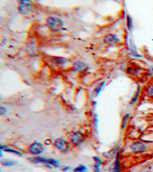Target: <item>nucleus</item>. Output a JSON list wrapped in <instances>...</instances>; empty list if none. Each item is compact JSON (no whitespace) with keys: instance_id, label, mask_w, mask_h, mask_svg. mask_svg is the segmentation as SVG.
<instances>
[{"instance_id":"obj_19","label":"nucleus","mask_w":153,"mask_h":172,"mask_svg":"<svg viewBox=\"0 0 153 172\" xmlns=\"http://www.w3.org/2000/svg\"><path fill=\"white\" fill-rule=\"evenodd\" d=\"M48 164H50V165L55 167V168H59V162L55 158H48Z\"/></svg>"},{"instance_id":"obj_4","label":"nucleus","mask_w":153,"mask_h":172,"mask_svg":"<svg viewBox=\"0 0 153 172\" xmlns=\"http://www.w3.org/2000/svg\"><path fill=\"white\" fill-rule=\"evenodd\" d=\"M44 150V148L43 145L42 143L38 142H33L31 145L29 147V149H28V152H29V154L32 155H35V156H38L40 154H42Z\"/></svg>"},{"instance_id":"obj_20","label":"nucleus","mask_w":153,"mask_h":172,"mask_svg":"<svg viewBox=\"0 0 153 172\" xmlns=\"http://www.w3.org/2000/svg\"><path fill=\"white\" fill-rule=\"evenodd\" d=\"M93 158H94V164H97V165L100 166L101 164H102V163H103V161H102L101 158L100 157H98V156H94Z\"/></svg>"},{"instance_id":"obj_23","label":"nucleus","mask_w":153,"mask_h":172,"mask_svg":"<svg viewBox=\"0 0 153 172\" xmlns=\"http://www.w3.org/2000/svg\"><path fill=\"white\" fill-rule=\"evenodd\" d=\"M70 168V166H64V167H63V168H61V170H62V171H68Z\"/></svg>"},{"instance_id":"obj_11","label":"nucleus","mask_w":153,"mask_h":172,"mask_svg":"<svg viewBox=\"0 0 153 172\" xmlns=\"http://www.w3.org/2000/svg\"><path fill=\"white\" fill-rule=\"evenodd\" d=\"M104 85H105V82L103 81L102 83H100V84L94 89V93H93V95H94V97H97V96H99V94H100V93L101 92V90L103 89V87H104Z\"/></svg>"},{"instance_id":"obj_12","label":"nucleus","mask_w":153,"mask_h":172,"mask_svg":"<svg viewBox=\"0 0 153 172\" xmlns=\"http://www.w3.org/2000/svg\"><path fill=\"white\" fill-rule=\"evenodd\" d=\"M139 94H140V87H138L137 90H136L135 94L133 95V96L132 97V99L130 100V101H129V104L133 105L137 102L138 99H139Z\"/></svg>"},{"instance_id":"obj_7","label":"nucleus","mask_w":153,"mask_h":172,"mask_svg":"<svg viewBox=\"0 0 153 172\" xmlns=\"http://www.w3.org/2000/svg\"><path fill=\"white\" fill-rule=\"evenodd\" d=\"M120 40H119L118 36L116 35H114V34H109V35H106L104 37V39H103V42L106 44H114L118 42Z\"/></svg>"},{"instance_id":"obj_17","label":"nucleus","mask_w":153,"mask_h":172,"mask_svg":"<svg viewBox=\"0 0 153 172\" xmlns=\"http://www.w3.org/2000/svg\"><path fill=\"white\" fill-rule=\"evenodd\" d=\"M2 166H6V167H11L17 164L18 162L15 161H12V160H4L1 162Z\"/></svg>"},{"instance_id":"obj_6","label":"nucleus","mask_w":153,"mask_h":172,"mask_svg":"<svg viewBox=\"0 0 153 172\" xmlns=\"http://www.w3.org/2000/svg\"><path fill=\"white\" fill-rule=\"evenodd\" d=\"M145 145L141 141H136L134 142L130 145V149L134 153H142L145 150Z\"/></svg>"},{"instance_id":"obj_10","label":"nucleus","mask_w":153,"mask_h":172,"mask_svg":"<svg viewBox=\"0 0 153 172\" xmlns=\"http://www.w3.org/2000/svg\"><path fill=\"white\" fill-rule=\"evenodd\" d=\"M85 68V63H83V62H81V61H77V62L74 63V64L73 66V70H75V71H79V70H82Z\"/></svg>"},{"instance_id":"obj_16","label":"nucleus","mask_w":153,"mask_h":172,"mask_svg":"<svg viewBox=\"0 0 153 172\" xmlns=\"http://www.w3.org/2000/svg\"><path fill=\"white\" fill-rule=\"evenodd\" d=\"M5 152H9V153H12V154H14L15 155H18V156H19V157H22V153L18 150H16V149H14V148H6L5 150H4Z\"/></svg>"},{"instance_id":"obj_15","label":"nucleus","mask_w":153,"mask_h":172,"mask_svg":"<svg viewBox=\"0 0 153 172\" xmlns=\"http://www.w3.org/2000/svg\"><path fill=\"white\" fill-rule=\"evenodd\" d=\"M145 94L149 97L153 99V84H149L145 87Z\"/></svg>"},{"instance_id":"obj_25","label":"nucleus","mask_w":153,"mask_h":172,"mask_svg":"<svg viewBox=\"0 0 153 172\" xmlns=\"http://www.w3.org/2000/svg\"><path fill=\"white\" fill-rule=\"evenodd\" d=\"M94 172H102L100 169H96V170H94Z\"/></svg>"},{"instance_id":"obj_5","label":"nucleus","mask_w":153,"mask_h":172,"mask_svg":"<svg viewBox=\"0 0 153 172\" xmlns=\"http://www.w3.org/2000/svg\"><path fill=\"white\" fill-rule=\"evenodd\" d=\"M32 8V5L30 1H24L22 0L19 2V5H18V12L22 15H27L30 14L31 10Z\"/></svg>"},{"instance_id":"obj_13","label":"nucleus","mask_w":153,"mask_h":172,"mask_svg":"<svg viewBox=\"0 0 153 172\" xmlns=\"http://www.w3.org/2000/svg\"><path fill=\"white\" fill-rule=\"evenodd\" d=\"M52 63L56 64V65L62 66L66 63V61L64 58H62V57H53Z\"/></svg>"},{"instance_id":"obj_18","label":"nucleus","mask_w":153,"mask_h":172,"mask_svg":"<svg viewBox=\"0 0 153 172\" xmlns=\"http://www.w3.org/2000/svg\"><path fill=\"white\" fill-rule=\"evenodd\" d=\"M87 171V168L84 164H80L74 169V172H86Z\"/></svg>"},{"instance_id":"obj_9","label":"nucleus","mask_w":153,"mask_h":172,"mask_svg":"<svg viewBox=\"0 0 153 172\" xmlns=\"http://www.w3.org/2000/svg\"><path fill=\"white\" fill-rule=\"evenodd\" d=\"M108 172H120V162H119V158L117 157L116 160L113 162V164H112V167L109 168V170Z\"/></svg>"},{"instance_id":"obj_2","label":"nucleus","mask_w":153,"mask_h":172,"mask_svg":"<svg viewBox=\"0 0 153 172\" xmlns=\"http://www.w3.org/2000/svg\"><path fill=\"white\" fill-rule=\"evenodd\" d=\"M54 145L55 148L61 153H67L70 150V143L63 138H58L55 139Z\"/></svg>"},{"instance_id":"obj_1","label":"nucleus","mask_w":153,"mask_h":172,"mask_svg":"<svg viewBox=\"0 0 153 172\" xmlns=\"http://www.w3.org/2000/svg\"><path fill=\"white\" fill-rule=\"evenodd\" d=\"M46 25L54 31H59L64 27V22L57 17L51 16L46 19Z\"/></svg>"},{"instance_id":"obj_8","label":"nucleus","mask_w":153,"mask_h":172,"mask_svg":"<svg viewBox=\"0 0 153 172\" xmlns=\"http://www.w3.org/2000/svg\"><path fill=\"white\" fill-rule=\"evenodd\" d=\"M27 159L29 160V161H30L31 163L35 164H40V163L46 164H48V158H43V157H39V156L28 158Z\"/></svg>"},{"instance_id":"obj_14","label":"nucleus","mask_w":153,"mask_h":172,"mask_svg":"<svg viewBox=\"0 0 153 172\" xmlns=\"http://www.w3.org/2000/svg\"><path fill=\"white\" fill-rule=\"evenodd\" d=\"M129 114H126L123 115V117L122 119V122H121V130H124L126 126L127 122L129 119Z\"/></svg>"},{"instance_id":"obj_22","label":"nucleus","mask_w":153,"mask_h":172,"mask_svg":"<svg viewBox=\"0 0 153 172\" xmlns=\"http://www.w3.org/2000/svg\"><path fill=\"white\" fill-rule=\"evenodd\" d=\"M7 113V109L5 108L4 106H0V115H3L4 114H5Z\"/></svg>"},{"instance_id":"obj_24","label":"nucleus","mask_w":153,"mask_h":172,"mask_svg":"<svg viewBox=\"0 0 153 172\" xmlns=\"http://www.w3.org/2000/svg\"><path fill=\"white\" fill-rule=\"evenodd\" d=\"M93 106H94V107H96V101H94V102H93Z\"/></svg>"},{"instance_id":"obj_21","label":"nucleus","mask_w":153,"mask_h":172,"mask_svg":"<svg viewBox=\"0 0 153 172\" xmlns=\"http://www.w3.org/2000/svg\"><path fill=\"white\" fill-rule=\"evenodd\" d=\"M127 27L129 30H131L132 27H133V20L129 15H127Z\"/></svg>"},{"instance_id":"obj_26","label":"nucleus","mask_w":153,"mask_h":172,"mask_svg":"<svg viewBox=\"0 0 153 172\" xmlns=\"http://www.w3.org/2000/svg\"><path fill=\"white\" fill-rule=\"evenodd\" d=\"M63 172H68V171H63Z\"/></svg>"},{"instance_id":"obj_3","label":"nucleus","mask_w":153,"mask_h":172,"mask_svg":"<svg viewBox=\"0 0 153 172\" xmlns=\"http://www.w3.org/2000/svg\"><path fill=\"white\" fill-rule=\"evenodd\" d=\"M86 137L85 135H83V133L77 131V132H74V133L71 134V135L70 136V140L71 143L76 147L81 146L83 142H85Z\"/></svg>"}]
</instances>
